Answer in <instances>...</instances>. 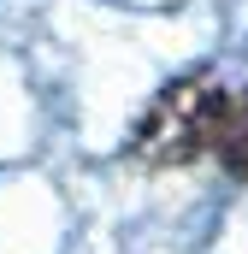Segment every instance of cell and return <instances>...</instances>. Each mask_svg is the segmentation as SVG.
<instances>
[{
  "label": "cell",
  "instance_id": "obj_1",
  "mask_svg": "<svg viewBox=\"0 0 248 254\" xmlns=\"http://www.w3.org/2000/svg\"><path fill=\"white\" fill-rule=\"evenodd\" d=\"M225 107H231V95L219 83H207V77H184V83L160 89L154 107L142 113L136 136H130L136 166H154V172L195 166L201 154H213L219 125H225Z\"/></svg>",
  "mask_w": 248,
  "mask_h": 254
},
{
  "label": "cell",
  "instance_id": "obj_2",
  "mask_svg": "<svg viewBox=\"0 0 248 254\" xmlns=\"http://www.w3.org/2000/svg\"><path fill=\"white\" fill-rule=\"evenodd\" d=\"M213 154H219V166H225L231 178H243V184H248V89H243V95H231Z\"/></svg>",
  "mask_w": 248,
  "mask_h": 254
}]
</instances>
